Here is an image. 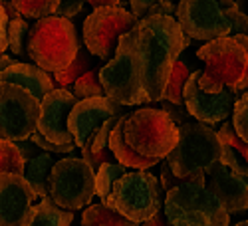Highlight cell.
<instances>
[{"mask_svg":"<svg viewBox=\"0 0 248 226\" xmlns=\"http://www.w3.org/2000/svg\"><path fill=\"white\" fill-rule=\"evenodd\" d=\"M30 24L22 16L8 20V48L14 56H28L26 54V40H28Z\"/></svg>","mask_w":248,"mask_h":226,"instance_id":"83f0119b","label":"cell"},{"mask_svg":"<svg viewBox=\"0 0 248 226\" xmlns=\"http://www.w3.org/2000/svg\"><path fill=\"white\" fill-rule=\"evenodd\" d=\"M234 4L236 0H179L175 18L185 36L209 42L231 34L229 8Z\"/></svg>","mask_w":248,"mask_h":226,"instance_id":"30bf717a","label":"cell"},{"mask_svg":"<svg viewBox=\"0 0 248 226\" xmlns=\"http://www.w3.org/2000/svg\"><path fill=\"white\" fill-rule=\"evenodd\" d=\"M244 181H246V184H248V175H246V177H244Z\"/></svg>","mask_w":248,"mask_h":226,"instance_id":"bcb514c9","label":"cell"},{"mask_svg":"<svg viewBox=\"0 0 248 226\" xmlns=\"http://www.w3.org/2000/svg\"><path fill=\"white\" fill-rule=\"evenodd\" d=\"M159 4H161V8H163V12H165V14L175 16L177 6H179V0H159Z\"/></svg>","mask_w":248,"mask_h":226,"instance_id":"60d3db41","label":"cell"},{"mask_svg":"<svg viewBox=\"0 0 248 226\" xmlns=\"http://www.w3.org/2000/svg\"><path fill=\"white\" fill-rule=\"evenodd\" d=\"M131 30L143 61V88L149 101H161L173 64L193 40L171 14H147Z\"/></svg>","mask_w":248,"mask_h":226,"instance_id":"6da1fadb","label":"cell"},{"mask_svg":"<svg viewBox=\"0 0 248 226\" xmlns=\"http://www.w3.org/2000/svg\"><path fill=\"white\" fill-rule=\"evenodd\" d=\"M204 184L222 202L229 214L248 211V184L244 177L231 171L220 161L215 163L209 171H204Z\"/></svg>","mask_w":248,"mask_h":226,"instance_id":"e0dca14e","label":"cell"},{"mask_svg":"<svg viewBox=\"0 0 248 226\" xmlns=\"http://www.w3.org/2000/svg\"><path fill=\"white\" fill-rule=\"evenodd\" d=\"M24 159L18 153L14 141L0 137V173H18L24 171Z\"/></svg>","mask_w":248,"mask_h":226,"instance_id":"f1b7e54d","label":"cell"},{"mask_svg":"<svg viewBox=\"0 0 248 226\" xmlns=\"http://www.w3.org/2000/svg\"><path fill=\"white\" fill-rule=\"evenodd\" d=\"M30 139L38 145L40 151H48V153H58V155H68L76 149V143H54L50 139H46L40 131H34L30 135Z\"/></svg>","mask_w":248,"mask_h":226,"instance_id":"1f68e13d","label":"cell"},{"mask_svg":"<svg viewBox=\"0 0 248 226\" xmlns=\"http://www.w3.org/2000/svg\"><path fill=\"white\" fill-rule=\"evenodd\" d=\"M0 81H10V84L22 86L40 101L48 91L56 88L54 79L48 75L46 70H42L40 66L24 64V61H12L10 66L0 70Z\"/></svg>","mask_w":248,"mask_h":226,"instance_id":"ac0fdd59","label":"cell"},{"mask_svg":"<svg viewBox=\"0 0 248 226\" xmlns=\"http://www.w3.org/2000/svg\"><path fill=\"white\" fill-rule=\"evenodd\" d=\"M137 20L133 12H127L119 4L93 8L84 22V44L88 52L99 60H109L121 34H125Z\"/></svg>","mask_w":248,"mask_h":226,"instance_id":"7c38bea8","label":"cell"},{"mask_svg":"<svg viewBox=\"0 0 248 226\" xmlns=\"http://www.w3.org/2000/svg\"><path fill=\"white\" fill-rule=\"evenodd\" d=\"M199 75L201 70L191 72L183 90V104L187 107L189 115L197 121L206 123V125H215L218 121L229 119L234 107V101L240 93L229 88H222L218 91H206L199 86Z\"/></svg>","mask_w":248,"mask_h":226,"instance_id":"4fadbf2b","label":"cell"},{"mask_svg":"<svg viewBox=\"0 0 248 226\" xmlns=\"http://www.w3.org/2000/svg\"><path fill=\"white\" fill-rule=\"evenodd\" d=\"M84 159L90 163L93 171H95L99 165H103V163H108V161H115V157H113V153H111V149H109V147L101 149L99 153H93V155H86Z\"/></svg>","mask_w":248,"mask_h":226,"instance_id":"f35d334b","label":"cell"},{"mask_svg":"<svg viewBox=\"0 0 248 226\" xmlns=\"http://www.w3.org/2000/svg\"><path fill=\"white\" fill-rule=\"evenodd\" d=\"M0 4L4 6V10H6V14H8V20L10 18H18V16H22L18 10H16V6L12 4V0H0Z\"/></svg>","mask_w":248,"mask_h":226,"instance_id":"b9f144b4","label":"cell"},{"mask_svg":"<svg viewBox=\"0 0 248 226\" xmlns=\"http://www.w3.org/2000/svg\"><path fill=\"white\" fill-rule=\"evenodd\" d=\"M202 60L199 86L206 91L229 88L242 93L248 88V36L226 34L209 40L197 52Z\"/></svg>","mask_w":248,"mask_h":226,"instance_id":"7a4b0ae2","label":"cell"},{"mask_svg":"<svg viewBox=\"0 0 248 226\" xmlns=\"http://www.w3.org/2000/svg\"><path fill=\"white\" fill-rule=\"evenodd\" d=\"M159 171H161V177H159V182H161V189L163 191H169L171 187H175V184H179L183 179L181 177H177L173 171H171V167H169V163L165 161V159H161L159 163Z\"/></svg>","mask_w":248,"mask_h":226,"instance_id":"d590c367","label":"cell"},{"mask_svg":"<svg viewBox=\"0 0 248 226\" xmlns=\"http://www.w3.org/2000/svg\"><path fill=\"white\" fill-rule=\"evenodd\" d=\"M81 224L86 226H135L129 218L121 216L113 209L106 207L103 202L99 204H88V209L81 212Z\"/></svg>","mask_w":248,"mask_h":226,"instance_id":"603a6c76","label":"cell"},{"mask_svg":"<svg viewBox=\"0 0 248 226\" xmlns=\"http://www.w3.org/2000/svg\"><path fill=\"white\" fill-rule=\"evenodd\" d=\"M163 212L175 226H226L231 214L204 184V171H197L165 191Z\"/></svg>","mask_w":248,"mask_h":226,"instance_id":"3957f363","label":"cell"},{"mask_svg":"<svg viewBox=\"0 0 248 226\" xmlns=\"http://www.w3.org/2000/svg\"><path fill=\"white\" fill-rule=\"evenodd\" d=\"M36 195L18 173H0V226H26Z\"/></svg>","mask_w":248,"mask_h":226,"instance_id":"2e32d148","label":"cell"},{"mask_svg":"<svg viewBox=\"0 0 248 226\" xmlns=\"http://www.w3.org/2000/svg\"><path fill=\"white\" fill-rule=\"evenodd\" d=\"M193 68L177 58V61L171 68V74H169V79H167V86H165V91H163V99L171 101V104H177V105H183V90H185V84L191 75Z\"/></svg>","mask_w":248,"mask_h":226,"instance_id":"d4e9b609","label":"cell"},{"mask_svg":"<svg viewBox=\"0 0 248 226\" xmlns=\"http://www.w3.org/2000/svg\"><path fill=\"white\" fill-rule=\"evenodd\" d=\"M177 125L159 107H139L133 113H125L123 139L143 157L163 159L177 143Z\"/></svg>","mask_w":248,"mask_h":226,"instance_id":"ba28073f","label":"cell"},{"mask_svg":"<svg viewBox=\"0 0 248 226\" xmlns=\"http://www.w3.org/2000/svg\"><path fill=\"white\" fill-rule=\"evenodd\" d=\"M123 173H127V167L117 161H108L95 169V196L103 198L108 196L115 179H119Z\"/></svg>","mask_w":248,"mask_h":226,"instance_id":"484cf974","label":"cell"},{"mask_svg":"<svg viewBox=\"0 0 248 226\" xmlns=\"http://www.w3.org/2000/svg\"><path fill=\"white\" fill-rule=\"evenodd\" d=\"M238 226H248V220H240V222H238Z\"/></svg>","mask_w":248,"mask_h":226,"instance_id":"f6af8a7d","label":"cell"},{"mask_svg":"<svg viewBox=\"0 0 248 226\" xmlns=\"http://www.w3.org/2000/svg\"><path fill=\"white\" fill-rule=\"evenodd\" d=\"M177 143L163 159L169 163L171 171L187 179L197 171H209L220 161L218 133L202 121H185L177 125Z\"/></svg>","mask_w":248,"mask_h":226,"instance_id":"52a82bcc","label":"cell"},{"mask_svg":"<svg viewBox=\"0 0 248 226\" xmlns=\"http://www.w3.org/2000/svg\"><path fill=\"white\" fill-rule=\"evenodd\" d=\"M229 20H231V34H246L248 36V16L236 4L229 8Z\"/></svg>","mask_w":248,"mask_h":226,"instance_id":"836d02e7","label":"cell"},{"mask_svg":"<svg viewBox=\"0 0 248 226\" xmlns=\"http://www.w3.org/2000/svg\"><path fill=\"white\" fill-rule=\"evenodd\" d=\"M95 196V171L84 157H66L54 163L48 177V198L62 209L79 211Z\"/></svg>","mask_w":248,"mask_h":226,"instance_id":"9c48e42d","label":"cell"},{"mask_svg":"<svg viewBox=\"0 0 248 226\" xmlns=\"http://www.w3.org/2000/svg\"><path fill=\"white\" fill-rule=\"evenodd\" d=\"M161 101H163V104H161L159 109H163L165 113H167L173 119L175 125H181V123L189 121V111H187V107H185V104L177 105V104H171V101H167V99H161Z\"/></svg>","mask_w":248,"mask_h":226,"instance_id":"e575fe53","label":"cell"},{"mask_svg":"<svg viewBox=\"0 0 248 226\" xmlns=\"http://www.w3.org/2000/svg\"><path fill=\"white\" fill-rule=\"evenodd\" d=\"M12 56H8V54H4V52H0V70H4L6 66H10L12 64Z\"/></svg>","mask_w":248,"mask_h":226,"instance_id":"ee69618b","label":"cell"},{"mask_svg":"<svg viewBox=\"0 0 248 226\" xmlns=\"http://www.w3.org/2000/svg\"><path fill=\"white\" fill-rule=\"evenodd\" d=\"M86 2H90L93 8H97V6H115L121 0H86Z\"/></svg>","mask_w":248,"mask_h":226,"instance_id":"7bdbcfd3","label":"cell"},{"mask_svg":"<svg viewBox=\"0 0 248 226\" xmlns=\"http://www.w3.org/2000/svg\"><path fill=\"white\" fill-rule=\"evenodd\" d=\"M217 133L220 139V163L231 171L246 177L248 175V143L236 135L232 123L226 119Z\"/></svg>","mask_w":248,"mask_h":226,"instance_id":"d6986e66","label":"cell"},{"mask_svg":"<svg viewBox=\"0 0 248 226\" xmlns=\"http://www.w3.org/2000/svg\"><path fill=\"white\" fill-rule=\"evenodd\" d=\"M14 145H16L18 153L22 155V159H24V161H28V159H32V157H36V155L40 153L38 145H36V143H34L30 137H28V139H20V141H14Z\"/></svg>","mask_w":248,"mask_h":226,"instance_id":"74e56055","label":"cell"},{"mask_svg":"<svg viewBox=\"0 0 248 226\" xmlns=\"http://www.w3.org/2000/svg\"><path fill=\"white\" fill-rule=\"evenodd\" d=\"M123 121H125V113L119 115L117 123L109 133V141H108V147L111 149L115 161L121 163V165H125L127 169H151V167H155L161 159L143 157L125 143V139H123Z\"/></svg>","mask_w":248,"mask_h":226,"instance_id":"ffe728a7","label":"cell"},{"mask_svg":"<svg viewBox=\"0 0 248 226\" xmlns=\"http://www.w3.org/2000/svg\"><path fill=\"white\" fill-rule=\"evenodd\" d=\"M84 4H86V0H60V4H58L54 14L72 20L74 16H78L81 10H84Z\"/></svg>","mask_w":248,"mask_h":226,"instance_id":"8d00e7d4","label":"cell"},{"mask_svg":"<svg viewBox=\"0 0 248 226\" xmlns=\"http://www.w3.org/2000/svg\"><path fill=\"white\" fill-rule=\"evenodd\" d=\"M79 36L70 18L50 14L36 18L26 40V54L36 66L54 74L64 70L79 48Z\"/></svg>","mask_w":248,"mask_h":226,"instance_id":"5b68a950","label":"cell"},{"mask_svg":"<svg viewBox=\"0 0 248 226\" xmlns=\"http://www.w3.org/2000/svg\"><path fill=\"white\" fill-rule=\"evenodd\" d=\"M123 113V105L108 95H92L76 99L68 115V129L74 137L76 147L81 149L86 141L95 135L99 125L108 117Z\"/></svg>","mask_w":248,"mask_h":226,"instance_id":"5bb4252c","label":"cell"},{"mask_svg":"<svg viewBox=\"0 0 248 226\" xmlns=\"http://www.w3.org/2000/svg\"><path fill=\"white\" fill-rule=\"evenodd\" d=\"M129 6L137 18H143L147 14H165L159 0H129Z\"/></svg>","mask_w":248,"mask_h":226,"instance_id":"d6a6232c","label":"cell"},{"mask_svg":"<svg viewBox=\"0 0 248 226\" xmlns=\"http://www.w3.org/2000/svg\"><path fill=\"white\" fill-rule=\"evenodd\" d=\"M131 28L121 34L111 60L99 68V84L103 93L119 101L121 105L149 104L147 91L143 88V61Z\"/></svg>","mask_w":248,"mask_h":226,"instance_id":"277c9868","label":"cell"},{"mask_svg":"<svg viewBox=\"0 0 248 226\" xmlns=\"http://www.w3.org/2000/svg\"><path fill=\"white\" fill-rule=\"evenodd\" d=\"M99 68L101 66H93L88 72H84L78 79H74V84L68 88L76 99L81 97H92V95H106L103 88L99 84Z\"/></svg>","mask_w":248,"mask_h":226,"instance_id":"4316f807","label":"cell"},{"mask_svg":"<svg viewBox=\"0 0 248 226\" xmlns=\"http://www.w3.org/2000/svg\"><path fill=\"white\" fill-rule=\"evenodd\" d=\"M72 222H74V211L58 207L48 196L32 204L26 218V226H68Z\"/></svg>","mask_w":248,"mask_h":226,"instance_id":"7402d4cb","label":"cell"},{"mask_svg":"<svg viewBox=\"0 0 248 226\" xmlns=\"http://www.w3.org/2000/svg\"><path fill=\"white\" fill-rule=\"evenodd\" d=\"M8 50V14L0 4V52Z\"/></svg>","mask_w":248,"mask_h":226,"instance_id":"ab89813d","label":"cell"},{"mask_svg":"<svg viewBox=\"0 0 248 226\" xmlns=\"http://www.w3.org/2000/svg\"><path fill=\"white\" fill-rule=\"evenodd\" d=\"M12 4L26 18H44L56 12L60 0H12Z\"/></svg>","mask_w":248,"mask_h":226,"instance_id":"f546056e","label":"cell"},{"mask_svg":"<svg viewBox=\"0 0 248 226\" xmlns=\"http://www.w3.org/2000/svg\"><path fill=\"white\" fill-rule=\"evenodd\" d=\"M76 104V97L66 88H54L40 101L38 127L46 139L54 143H74V137L68 129V115Z\"/></svg>","mask_w":248,"mask_h":226,"instance_id":"9a60e30c","label":"cell"},{"mask_svg":"<svg viewBox=\"0 0 248 226\" xmlns=\"http://www.w3.org/2000/svg\"><path fill=\"white\" fill-rule=\"evenodd\" d=\"M54 163H56V159L48 151L38 153L36 157L28 159L24 163L22 177L28 181V184L32 187L36 198H46L48 196V177H50V171L54 167Z\"/></svg>","mask_w":248,"mask_h":226,"instance_id":"44dd1931","label":"cell"},{"mask_svg":"<svg viewBox=\"0 0 248 226\" xmlns=\"http://www.w3.org/2000/svg\"><path fill=\"white\" fill-rule=\"evenodd\" d=\"M232 127L240 139L248 143V88L236 97L234 107H232Z\"/></svg>","mask_w":248,"mask_h":226,"instance_id":"4dcf8cb0","label":"cell"},{"mask_svg":"<svg viewBox=\"0 0 248 226\" xmlns=\"http://www.w3.org/2000/svg\"><path fill=\"white\" fill-rule=\"evenodd\" d=\"M101 202L131 222L141 224L163 209V189L159 179L147 169H135L115 179L109 195Z\"/></svg>","mask_w":248,"mask_h":226,"instance_id":"8992f818","label":"cell"},{"mask_svg":"<svg viewBox=\"0 0 248 226\" xmlns=\"http://www.w3.org/2000/svg\"><path fill=\"white\" fill-rule=\"evenodd\" d=\"M40 117V99L28 90L10 81H0V137L20 141L28 139Z\"/></svg>","mask_w":248,"mask_h":226,"instance_id":"8fae6325","label":"cell"},{"mask_svg":"<svg viewBox=\"0 0 248 226\" xmlns=\"http://www.w3.org/2000/svg\"><path fill=\"white\" fill-rule=\"evenodd\" d=\"M90 68H93V60H92V54L88 52V48H84L79 44L74 60L70 61V64L60 70V72H54V81L56 84H60V88H70L74 84V79H78L84 72H88Z\"/></svg>","mask_w":248,"mask_h":226,"instance_id":"cb8c5ba5","label":"cell"}]
</instances>
